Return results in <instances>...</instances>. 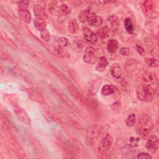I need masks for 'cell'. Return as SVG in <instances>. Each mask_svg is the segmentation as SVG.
Segmentation results:
<instances>
[{
    "label": "cell",
    "mask_w": 159,
    "mask_h": 159,
    "mask_svg": "<svg viewBox=\"0 0 159 159\" xmlns=\"http://www.w3.org/2000/svg\"><path fill=\"white\" fill-rule=\"evenodd\" d=\"M14 112L15 113L17 117L24 124L27 125H30L31 123L30 119L27 114V112L21 107L15 106L13 108Z\"/></svg>",
    "instance_id": "cell-4"
},
{
    "label": "cell",
    "mask_w": 159,
    "mask_h": 159,
    "mask_svg": "<svg viewBox=\"0 0 159 159\" xmlns=\"http://www.w3.org/2000/svg\"><path fill=\"white\" fill-rule=\"evenodd\" d=\"M136 48H137V52H138L140 54L143 55V52H144V50H143V48L142 47H140V46H139V45H137V46H136Z\"/></svg>",
    "instance_id": "cell-33"
},
{
    "label": "cell",
    "mask_w": 159,
    "mask_h": 159,
    "mask_svg": "<svg viewBox=\"0 0 159 159\" xmlns=\"http://www.w3.org/2000/svg\"><path fill=\"white\" fill-rule=\"evenodd\" d=\"M18 14L25 22H30L31 15L28 9H18Z\"/></svg>",
    "instance_id": "cell-10"
},
{
    "label": "cell",
    "mask_w": 159,
    "mask_h": 159,
    "mask_svg": "<svg viewBox=\"0 0 159 159\" xmlns=\"http://www.w3.org/2000/svg\"><path fill=\"white\" fill-rule=\"evenodd\" d=\"M69 45V41L68 40L64 37H60L58 40V46L61 47H65Z\"/></svg>",
    "instance_id": "cell-28"
},
{
    "label": "cell",
    "mask_w": 159,
    "mask_h": 159,
    "mask_svg": "<svg viewBox=\"0 0 159 159\" xmlns=\"http://www.w3.org/2000/svg\"><path fill=\"white\" fill-rule=\"evenodd\" d=\"M112 76L116 78H119L122 75V69L118 63H114L110 68Z\"/></svg>",
    "instance_id": "cell-11"
},
{
    "label": "cell",
    "mask_w": 159,
    "mask_h": 159,
    "mask_svg": "<svg viewBox=\"0 0 159 159\" xmlns=\"http://www.w3.org/2000/svg\"><path fill=\"white\" fill-rule=\"evenodd\" d=\"M135 115L134 114H130L127 116L125 120V123L128 127H132L135 123Z\"/></svg>",
    "instance_id": "cell-23"
},
{
    "label": "cell",
    "mask_w": 159,
    "mask_h": 159,
    "mask_svg": "<svg viewBox=\"0 0 159 159\" xmlns=\"http://www.w3.org/2000/svg\"><path fill=\"white\" fill-rule=\"evenodd\" d=\"M124 24V27H125L126 31L129 34H132L134 31V25L132 24L131 19L130 18L125 19Z\"/></svg>",
    "instance_id": "cell-18"
},
{
    "label": "cell",
    "mask_w": 159,
    "mask_h": 159,
    "mask_svg": "<svg viewBox=\"0 0 159 159\" xmlns=\"http://www.w3.org/2000/svg\"><path fill=\"white\" fill-rule=\"evenodd\" d=\"M87 21L91 26L97 27L100 25L102 24V18L101 16H97L96 13L93 12L89 14Z\"/></svg>",
    "instance_id": "cell-9"
},
{
    "label": "cell",
    "mask_w": 159,
    "mask_h": 159,
    "mask_svg": "<svg viewBox=\"0 0 159 159\" xmlns=\"http://www.w3.org/2000/svg\"><path fill=\"white\" fill-rule=\"evenodd\" d=\"M55 51L56 52V53L59 56V57H66L67 56H68L67 52L63 50V47H59V46H57L55 49Z\"/></svg>",
    "instance_id": "cell-26"
},
{
    "label": "cell",
    "mask_w": 159,
    "mask_h": 159,
    "mask_svg": "<svg viewBox=\"0 0 159 159\" xmlns=\"http://www.w3.org/2000/svg\"><path fill=\"white\" fill-rule=\"evenodd\" d=\"M145 62L146 63L151 66V67H157L158 65V61L157 59L154 58H146L145 59Z\"/></svg>",
    "instance_id": "cell-27"
},
{
    "label": "cell",
    "mask_w": 159,
    "mask_h": 159,
    "mask_svg": "<svg viewBox=\"0 0 159 159\" xmlns=\"http://www.w3.org/2000/svg\"><path fill=\"white\" fill-rule=\"evenodd\" d=\"M107 65H108V61L107 58L104 57H101L99 58V62L96 66V69L98 71H104Z\"/></svg>",
    "instance_id": "cell-12"
},
{
    "label": "cell",
    "mask_w": 159,
    "mask_h": 159,
    "mask_svg": "<svg viewBox=\"0 0 159 159\" xmlns=\"http://www.w3.org/2000/svg\"><path fill=\"white\" fill-rule=\"evenodd\" d=\"M140 141V139L138 137H131L129 139V145L132 147H135L138 145V143Z\"/></svg>",
    "instance_id": "cell-29"
},
{
    "label": "cell",
    "mask_w": 159,
    "mask_h": 159,
    "mask_svg": "<svg viewBox=\"0 0 159 159\" xmlns=\"http://www.w3.org/2000/svg\"><path fill=\"white\" fill-rule=\"evenodd\" d=\"M97 35L101 39H106L109 36V29L107 26L102 27L99 28L97 32Z\"/></svg>",
    "instance_id": "cell-17"
},
{
    "label": "cell",
    "mask_w": 159,
    "mask_h": 159,
    "mask_svg": "<svg viewBox=\"0 0 159 159\" xmlns=\"http://www.w3.org/2000/svg\"><path fill=\"white\" fill-rule=\"evenodd\" d=\"M83 32L84 34V38L88 42L93 44L96 43L98 40V37L96 34L94 32H93L88 27H83Z\"/></svg>",
    "instance_id": "cell-7"
},
{
    "label": "cell",
    "mask_w": 159,
    "mask_h": 159,
    "mask_svg": "<svg viewBox=\"0 0 159 159\" xmlns=\"http://www.w3.org/2000/svg\"><path fill=\"white\" fill-rule=\"evenodd\" d=\"M135 60H130L128 61L125 64V70L126 71L129 73H132L134 71L136 70L137 68V64Z\"/></svg>",
    "instance_id": "cell-15"
},
{
    "label": "cell",
    "mask_w": 159,
    "mask_h": 159,
    "mask_svg": "<svg viewBox=\"0 0 159 159\" xmlns=\"http://www.w3.org/2000/svg\"><path fill=\"white\" fill-rule=\"evenodd\" d=\"M28 1H20L18 3V9H28Z\"/></svg>",
    "instance_id": "cell-31"
},
{
    "label": "cell",
    "mask_w": 159,
    "mask_h": 159,
    "mask_svg": "<svg viewBox=\"0 0 159 159\" xmlns=\"http://www.w3.org/2000/svg\"><path fill=\"white\" fill-rule=\"evenodd\" d=\"M136 95L139 99L145 102H150L155 96L154 89L148 85L142 84L136 89Z\"/></svg>",
    "instance_id": "cell-1"
},
{
    "label": "cell",
    "mask_w": 159,
    "mask_h": 159,
    "mask_svg": "<svg viewBox=\"0 0 159 159\" xmlns=\"http://www.w3.org/2000/svg\"><path fill=\"white\" fill-rule=\"evenodd\" d=\"M101 131V127L98 125H93L89 127L86 131V143L91 145L95 143Z\"/></svg>",
    "instance_id": "cell-2"
},
{
    "label": "cell",
    "mask_w": 159,
    "mask_h": 159,
    "mask_svg": "<svg viewBox=\"0 0 159 159\" xmlns=\"http://www.w3.org/2000/svg\"><path fill=\"white\" fill-rule=\"evenodd\" d=\"M112 143V138L109 134H107L101 140L99 146V152L101 154H106L110 148Z\"/></svg>",
    "instance_id": "cell-5"
},
{
    "label": "cell",
    "mask_w": 159,
    "mask_h": 159,
    "mask_svg": "<svg viewBox=\"0 0 159 159\" xmlns=\"http://www.w3.org/2000/svg\"><path fill=\"white\" fill-rule=\"evenodd\" d=\"M137 158H141V159H150V158H152V156L147 153L141 152V153L137 154Z\"/></svg>",
    "instance_id": "cell-30"
},
{
    "label": "cell",
    "mask_w": 159,
    "mask_h": 159,
    "mask_svg": "<svg viewBox=\"0 0 159 159\" xmlns=\"http://www.w3.org/2000/svg\"><path fill=\"white\" fill-rule=\"evenodd\" d=\"M59 11H60V14L61 15H68L71 12V10L68 7V6L66 4H64L63 2H61L60 4V6H59Z\"/></svg>",
    "instance_id": "cell-21"
},
{
    "label": "cell",
    "mask_w": 159,
    "mask_h": 159,
    "mask_svg": "<svg viewBox=\"0 0 159 159\" xmlns=\"http://www.w3.org/2000/svg\"><path fill=\"white\" fill-rule=\"evenodd\" d=\"M120 53L122 55L127 56L130 53V49L127 47H122L120 49Z\"/></svg>",
    "instance_id": "cell-32"
},
{
    "label": "cell",
    "mask_w": 159,
    "mask_h": 159,
    "mask_svg": "<svg viewBox=\"0 0 159 159\" xmlns=\"http://www.w3.org/2000/svg\"><path fill=\"white\" fill-rule=\"evenodd\" d=\"M68 30L71 34H76L78 31V25L76 19H73L68 22Z\"/></svg>",
    "instance_id": "cell-16"
},
{
    "label": "cell",
    "mask_w": 159,
    "mask_h": 159,
    "mask_svg": "<svg viewBox=\"0 0 159 159\" xmlns=\"http://www.w3.org/2000/svg\"><path fill=\"white\" fill-rule=\"evenodd\" d=\"M90 7H88L84 10H83L78 15V19L80 20V22H85L87 20L89 16V14H91L90 12Z\"/></svg>",
    "instance_id": "cell-14"
},
{
    "label": "cell",
    "mask_w": 159,
    "mask_h": 159,
    "mask_svg": "<svg viewBox=\"0 0 159 159\" xmlns=\"http://www.w3.org/2000/svg\"><path fill=\"white\" fill-rule=\"evenodd\" d=\"M114 91L115 89L113 86L110 84H106L102 87L101 89V94L103 96H108L114 93Z\"/></svg>",
    "instance_id": "cell-19"
},
{
    "label": "cell",
    "mask_w": 159,
    "mask_h": 159,
    "mask_svg": "<svg viewBox=\"0 0 159 159\" xmlns=\"http://www.w3.org/2000/svg\"><path fill=\"white\" fill-rule=\"evenodd\" d=\"M155 76L153 73H152L150 71H146L144 73L143 75V79L146 81V82H150L155 80Z\"/></svg>",
    "instance_id": "cell-25"
},
{
    "label": "cell",
    "mask_w": 159,
    "mask_h": 159,
    "mask_svg": "<svg viewBox=\"0 0 159 159\" xmlns=\"http://www.w3.org/2000/svg\"><path fill=\"white\" fill-rule=\"evenodd\" d=\"M137 131H138V133L141 136V137L143 139H146L148 136V135L150 132V128L144 127V126H142V127L138 129Z\"/></svg>",
    "instance_id": "cell-20"
},
{
    "label": "cell",
    "mask_w": 159,
    "mask_h": 159,
    "mask_svg": "<svg viewBox=\"0 0 159 159\" xmlns=\"http://www.w3.org/2000/svg\"><path fill=\"white\" fill-rule=\"evenodd\" d=\"M34 13L37 17V19L46 20L47 19L48 15L45 10V9L39 4H36L34 7Z\"/></svg>",
    "instance_id": "cell-8"
},
{
    "label": "cell",
    "mask_w": 159,
    "mask_h": 159,
    "mask_svg": "<svg viewBox=\"0 0 159 159\" xmlns=\"http://www.w3.org/2000/svg\"><path fill=\"white\" fill-rule=\"evenodd\" d=\"M34 25L36 27V28L39 30H42L43 29H46V22L45 20L39 19H36L34 20Z\"/></svg>",
    "instance_id": "cell-22"
},
{
    "label": "cell",
    "mask_w": 159,
    "mask_h": 159,
    "mask_svg": "<svg viewBox=\"0 0 159 159\" xmlns=\"http://www.w3.org/2000/svg\"><path fill=\"white\" fill-rule=\"evenodd\" d=\"M118 47H119V43L115 39H111L107 43V49L108 52L111 53L116 52L117 50Z\"/></svg>",
    "instance_id": "cell-13"
},
{
    "label": "cell",
    "mask_w": 159,
    "mask_h": 159,
    "mask_svg": "<svg viewBox=\"0 0 159 159\" xmlns=\"http://www.w3.org/2000/svg\"><path fill=\"white\" fill-rule=\"evenodd\" d=\"M83 60L88 63H95L97 61V55L94 48L93 47H88L84 50Z\"/></svg>",
    "instance_id": "cell-3"
},
{
    "label": "cell",
    "mask_w": 159,
    "mask_h": 159,
    "mask_svg": "<svg viewBox=\"0 0 159 159\" xmlns=\"http://www.w3.org/2000/svg\"><path fill=\"white\" fill-rule=\"evenodd\" d=\"M158 139L157 135H152L149 137L145 147L151 152L155 153L158 149Z\"/></svg>",
    "instance_id": "cell-6"
},
{
    "label": "cell",
    "mask_w": 159,
    "mask_h": 159,
    "mask_svg": "<svg viewBox=\"0 0 159 159\" xmlns=\"http://www.w3.org/2000/svg\"><path fill=\"white\" fill-rule=\"evenodd\" d=\"M40 37L45 42H48L50 40V35L47 29L40 31Z\"/></svg>",
    "instance_id": "cell-24"
}]
</instances>
